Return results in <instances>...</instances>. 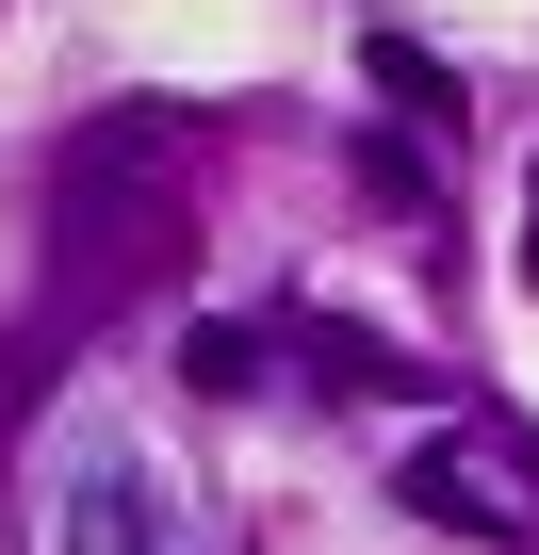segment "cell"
<instances>
[{"instance_id":"5","label":"cell","mask_w":539,"mask_h":555,"mask_svg":"<svg viewBox=\"0 0 539 555\" xmlns=\"http://www.w3.org/2000/svg\"><path fill=\"white\" fill-rule=\"evenodd\" d=\"M311 376H328V392H393V360H376L360 327H311Z\"/></svg>"},{"instance_id":"2","label":"cell","mask_w":539,"mask_h":555,"mask_svg":"<svg viewBox=\"0 0 539 555\" xmlns=\"http://www.w3.org/2000/svg\"><path fill=\"white\" fill-rule=\"evenodd\" d=\"M441 539H539V474L506 457V441H409V474H393Z\"/></svg>"},{"instance_id":"6","label":"cell","mask_w":539,"mask_h":555,"mask_svg":"<svg viewBox=\"0 0 539 555\" xmlns=\"http://www.w3.org/2000/svg\"><path fill=\"white\" fill-rule=\"evenodd\" d=\"M523 278H539V229H523Z\"/></svg>"},{"instance_id":"3","label":"cell","mask_w":539,"mask_h":555,"mask_svg":"<svg viewBox=\"0 0 539 555\" xmlns=\"http://www.w3.org/2000/svg\"><path fill=\"white\" fill-rule=\"evenodd\" d=\"M360 82H376L393 115H425V131H458V66H441V50H409V34H376V50H360Z\"/></svg>"},{"instance_id":"4","label":"cell","mask_w":539,"mask_h":555,"mask_svg":"<svg viewBox=\"0 0 539 555\" xmlns=\"http://www.w3.org/2000/svg\"><path fill=\"white\" fill-rule=\"evenodd\" d=\"M180 376L196 392H261V327H180Z\"/></svg>"},{"instance_id":"1","label":"cell","mask_w":539,"mask_h":555,"mask_svg":"<svg viewBox=\"0 0 539 555\" xmlns=\"http://www.w3.org/2000/svg\"><path fill=\"white\" fill-rule=\"evenodd\" d=\"M50 229H66L99 278L164 261V245H180V164H164V115H99V131H66V164H50Z\"/></svg>"}]
</instances>
